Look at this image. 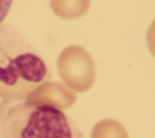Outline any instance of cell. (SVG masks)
I'll return each mask as SVG.
<instances>
[{"mask_svg": "<svg viewBox=\"0 0 155 138\" xmlns=\"http://www.w3.org/2000/svg\"><path fill=\"white\" fill-rule=\"evenodd\" d=\"M27 99L52 104L63 109L73 104L76 99V96L73 92H69L68 88L58 82H45L38 90H35Z\"/></svg>", "mask_w": 155, "mask_h": 138, "instance_id": "4", "label": "cell"}, {"mask_svg": "<svg viewBox=\"0 0 155 138\" xmlns=\"http://www.w3.org/2000/svg\"><path fill=\"white\" fill-rule=\"evenodd\" d=\"M91 5V0H50L53 13L64 19H75L84 16Z\"/></svg>", "mask_w": 155, "mask_h": 138, "instance_id": "5", "label": "cell"}, {"mask_svg": "<svg viewBox=\"0 0 155 138\" xmlns=\"http://www.w3.org/2000/svg\"><path fill=\"white\" fill-rule=\"evenodd\" d=\"M91 138H128V134L120 122L105 119L94 125L91 132Z\"/></svg>", "mask_w": 155, "mask_h": 138, "instance_id": "6", "label": "cell"}, {"mask_svg": "<svg viewBox=\"0 0 155 138\" xmlns=\"http://www.w3.org/2000/svg\"><path fill=\"white\" fill-rule=\"evenodd\" d=\"M147 40H148V46L151 51V53L155 56V21L151 23V25L149 27L148 30V35H147Z\"/></svg>", "mask_w": 155, "mask_h": 138, "instance_id": "7", "label": "cell"}, {"mask_svg": "<svg viewBox=\"0 0 155 138\" xmlns=\"http://www.w3.org/2000/svg\"><path fill=\"white\" fill-rule=\"evenodd\" d=\"M13 0H0V24H2L5 17L7 16L10 7L12 5Z\"/></svg>", "mask_w": 155, "mask_h": 138, "instance_id": "8", "label": "cell"}, {"mask_svg": "<svg viewBox=\"0 0 155 138\" xmlns=\"http://www.w3.org/2000/svg\"><path fill=\"white\" fill-rule=\"evenodd\" d=\"M8 109H10V103L6 102L5 99L0 98V132H1V127H2V123L7 115Z\"/></svg>", "mask_w": 155, "mask_h": 138, "instance_id": "9", "label": "cell"}, {"mask_svg": "<svg viewBox=\"0 0 155 138\" xmlns=\"http://www.w3.org/2000/svg\"><path fill=\"white\" fill-rule=\"evenodd\" d=\"M48 79L47 64L34 46L13 27L0 24V98L24 100Z\"/></svg>", "mask_w": 155, "mask_h": 138, "instance_id": "1", "label": "cell"}, {"mask_svg": "<svg viewBox=\"0 0 155 138\" xmlns=\"http://www.w3.org/2000/svg\"><path fill=\"white\" fill-rule=\"evenodd\" d=\"M0 138H84V134L61 108L27 99L10 107Z\"/></svg>", "mask_w": 155, "mask_h": 138, "instance_id": "2", "label": "cell"}, {"mask_svg": "<svg viewBox=\"0 0 155 138\" xmlns=\"http://www.w3.org/2000/svg\"><path fill=\"white\" fill-rule=\"evenodd\" d=\"M57 68L63 82L76 92H85L96 80V67L92 56L79 45L65 47L57 59Z\"/></svg>", "mask_w": 155, "mask_h": 138, "instance_id": "3", "label": "cell"}]
</instances>
